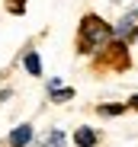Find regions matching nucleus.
<instances>
[{
    "label": "nucleus",
    "mask_w": 138,
    "mask_h": 147,
    "mask_svg": "<svg viewBox=\"0 0 138 147\" xmlns=\"http://www.w3.org/2000/svg\"><path fill=\"white\" fill-rule=\"evenodd\" d=\"M80 32H84V38H87L90 45H100V42L112 38V29L106 26L100 16H87V19L80 22Z\"/></svg>",
    "instance_id": "1"
},
{
    "label": "nucleus",
    "mask_w": 138,
    "mask_h": 147,
    "mask_svg": "<svg viewBox=\"0 0 138 147\" xmlns=\"http://www.w3.org/2000/svg\"><path fill=\"white\" fill-rule=\"evenodd\" d=\"M29 141H32V128H29V125H19V128L10 134V147H26Z\"/></svg>",
    "instance_id": "2"
},
{
    "label": "nucleus",
    "mask_w": 138,
    "mask_h": 147,
    "mask_svg": "<svg viewBox=\"0 0 138 147\" xmlns=\"http://www.w3.org/2000/svg\"><path fill=\"white\" fill-rule=\"evenodd\" d=\"M135 19H138V7H135V10L128 13V16H122V22H119L116 29H112V35H119V38H125V35L132 32V22H135Z\"/></svg>",
    "instance_id": "3"
},
{
    "label": "nucleus",
    "mask_w": 138,
    "mask_h": 147,
    "mask_svg": "<svg viewBox=\"0 0 138 147\" xmlns=\"http://www.w3.org/2000/svg\"><path fill=\"white\" fill-rule=\"evenodd\" d=\"M74 141H77V147H93V144H97V131H90V128H80V131L74 134Z\"/></svg>",
    "instance_id": "4"
},
{
    "label": "nucleus",
    "mask_w": 138,
    "mask_h": 147,
    "mask_svg": "<svg viewBox=\"0 0 138 147\" xmlns=\"http://www.w3.org/2000/svg\"><path fill=\"white\" fill-rule=\"evenodd\" d=\"M39 147H64V131L52 128V131H48V138H45V141H39Z\"/></svg>",
    "instance_id": "5"
},
{
    "label": "nucleus",
    "mask_w": 138,
    "mask_h": 147,
    "mask_svg": "<svg viewBox=\"0 0 138 147\" xmlns=\"http://www.w3.org/2000/svg\"><path fill=\"white\" fill-rule=\"evenodd\" d=\"M26 70L35 74V77L42 74V61H39V55H26Z\"/></svg>",
    "instance_id": "6"
},
{
    "label": "nucleus",
    "mask_w": 138,
    "mask_h": 147,
    "mask_svg": "<svg viewBox=\"0 0 138 147\" xmlns=\"http://www.w3.org/2000/svg\"><path fill=\"white\" fill-rule=\"evenodd\" d=\"M71 96H74L71 90H58V86H52V99H58V102H61V99H71Z\"/></svg>",
    "instance_id": "7"
},
{
    "label": "nucleus",
    "mask_w": 138,
    "mask_h": 147,
    "mask_svg": "<svg viewBox=\"0 0 138 147\" xmlns=\"http://www.w3.org/2000/svg\"><path fill=\"white\" fill-rule=\"evenodd\" d=\"M100 112H103V115H119V112H122V106H103Z\"/></svg>",
    "instance_id": "8"
},
{
    "label": "nucleus",
    "mask_w": 138,
    "mask_h": 147,
    "mask_svg": "<svg viewBox=\"0 0 138 147\" xmlns=\"http://www.w3.org/2000/svg\"><path fill=\"white\" fill-rule=\"evenodd\" d=\"M132 109H138V96H132Z\"/></svg>",
    "instance_id": "9"
},
{
    "label": "nucleus",
    "mask_w": 138,
    "mask_h": 147,
    "mask_svg": "<svg viewBox=\"0 0 138 147\" xmlns=\"http://www.w3.org/2000/svg\"><path fill=\"white\" fill-rule=\"evenodd\" d=\"M10 3H22V0H10Z\"/></svg>",
    "instance_id": "10"
}]
</instances>
